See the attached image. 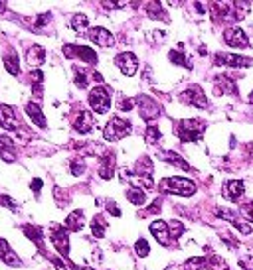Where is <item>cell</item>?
<instances>
[{
	"label": "cell",
	"instance_id": "cell-35",
	"mask_svg": "<svg viewBox=\"0 0 253 270\" xmlns=\"http://www.w3.org/2000/svg\"><path fill=\"white\" fill-rule=\"evenodd\" d=\"M241 211H243V215H245V219L253 223V201H249V203H245V205L241 207Z\"/></svg>",
	"mask_w": 253,
	"mask_h": 270
},
{
	"label": "cell",
	"instance_id": "cell-45",
	"mask_svg": "<svg viewBox=\"0 0 253 270\" xmlns=\"http://www.w3.org/2000/svg\"><path fill=\"white\" fill-rule=\"evenodd\" d=\"M83 270H93V268H89V266H85V268H83Z\"/></svg>",
	"mask_w": 253,
	"mask_h": 270
},
{
	"label": "cell",
	"instance_id": "cell-11",
	"mask_svg": "<svg viewBox=\"0 0 253 270\" xmlns=\"http://www.w3.org/2000/svg\"><path fill=\"white\" fill-rule=\"evenodd\" d=\"M224 40L230 47H239V49H245L249 45V40L245 36V32L241 28H228L226 34H224Z\"/></svg>",
	"mask_w": 253,
	"mask_h": 270
},
{
	"label": "cell",
	"instance_id": "cell-41",
	"mask_svg": "<svg viewBox=\"0 0 253 270\" xmlns=\"http://www.w3.org/2000/svg\"><path fill=\"white\" fill-rule=\"evenodd\" d=\"M161 205H162V199H155V203L146 209V213H157V211H161Z\"/></svg>",
	"mask_w": 253,
	"mask_h": 270
},
{
	"label": "cell",
	"instance_id": "cell-25",
	"mask_svg": "<svg viewBox=\"0 0 253 270\" xmlns=\"http://www.w3.org/2000/svg\"><path fill=\"white\" fill-rule=\"evenodd\" d=\"M22 231L26 233V237L28 239H32L40 249L44 247V233H42V229L40 227H36V225H24L22 227Z\"/></svg>",
	"mask_w": 253,
	"mask_h": 270
},
{
	"label": "cell",
	"instance_id": "cell-33",
	"mask_svg": "<svg viewBox=\"0 0 253 270\" xmlns=\"http://www.w3.org/2000/svg\"><path fill=\"white\" fill-rule=\"evenodd\" d=\"M83 172H85V164H83L81 160H73L71 162V174L73 176H81Z\"/></svg>",
	"mask_w": 253,
	"mask_h": 270
},
{
	"label": "cell",
	"instance_id": "cell-2",
	"mask_svg": "<svg viewBox=\"0 0 253 270\" xmlns=\"http://www.w3.org/2000/svg\"><path fill=\"white\" fill-rule=\"evenodd\" d=\"M131 130L133 128H131L129 121H125L121 117H111L109 123L105 125V128H103V138L109 140V142H115V140H121L125 136H129Z\"/></svg>",
	"mask_w": 253,
	"mask_h": 270
},
{
	"label": "cell",
	"instance_id": "cell-3",
	"mask_svg": "<svg viewBox=\"0 0 253 270\" xmlns=\"http://www.w3.org/2000/svg\"><path fill=\"white\" fill-rule=\"evenodd\" d=\"M89 104H91V109L99 115H103L109 111V106H111V93L105 85H99V87H93L89 91Z\"/></svg>",
	"mask_w": 253,
	"mask_h": 270
},
{
	"label": "cell",
	"instance_id": "cell-22",
	"mask_svg": "<svg viewBox=\"0 0 253 270\" xmlns=\"http://www.w3.org/2000/svg\"><path fill=\"white\" fill-rule=\"evenodd\" d=\"M81 227H83V211H73L66 219V229L77 233V231H81Z\"/></svg>",
	"mask_w": 253,
	"mask_h": 270
},
{
	"label": "cell",
	"instance_id": "cell-1",
	"mask_svg": "<svg viewBox=\"0 0 253 270\" xmlns=\"http://www.w3.org/2000/svg\"><path fill=\"white\" fill-rule=\"evenodd\" d=\"M161 191L190 197L196 193V184L192 180H186V178H164L161 182Z\"/></svg>",
	"mask_w": 253,
	"mask_h": 270
},
{
	"label": "cell",
	"instance_id": "cell-15",
	"mask_svg": "<svg viewBox=\"0 0 253 270\" xmlns=\"http://www.w3.org/2000/svg\"><path fill=\"white\" fill-rule=\"evenodd\" d=\"M115 174V154L105 152L99 160V176L103 180H111Z\"/></svg>",
	"mask_w": 253,
	"mask_h": 270
},
{
	"label": "cell",
	"instance_id": "cell-44",
	"mask_svg": "<svg viewBox=\"0 0 253 270\" xmlns=\"http://www.w3.org/2000/svg\"><path fill=\"white\" fill-rule=\"evenodd\" d=\"M247 101H249V103H251V104H253V93H251V95H249V97H247Z\"/></svg>",
	"mask_w": 253,
	"mask_h": 270
},
{
	"label": "cell",
	"instance_id": "cell-39",
	"mask_svg": "<svg viewBox=\"0 0 253 270\" xmlns=\"http://www.w3.org/2000/svg\"><path fill=\"white\" fill-rule=\"evenodd\" d=\"M107 211H109V213H113L115 217H121V209L117 207V203H115V201H109V203H107Z\"/></svg>",
	"mask_w": 253,
	"mask_h": 270
},
{
	"label": "cell",
	"instance_id": "cell-31",
	"mask_svg": "<svg viewBox=\"0 0 253 270\" xmlns=\"http://www.w3.org/2000/svg\"><path fill=\"white\" fill-rule=\"evenodd\" d=\"M135 252H137L138 256H148V252H150L148 243H146L144 239H138V241L135 243Z\"/></svg>",
	"mask_w": 253,
	"mask_h": 270
},
{
	"label": "cell",
	"instance_id": "cell-19",
	"mask_svg": "<svg viewBox=\"0 0 253 270\" xmlns=\"http://www.w3.org/2000/svg\"><path fill=\"white\" fill-rule=\"evenodd\" d=\"M28 63H30V67H40L44 62H46V49L42 47V45H32L30 49H28Z\"/></svg>",
	"mask_w": 253,
	"mask_h": 270
},
{
	"label": "cell",
	"instance_id": "cell-42",
	"mask_svg": "<svg viewBox=\"0 0 253 270\" xmlns=\"http://www.w3.org/2000/svg\"><path fill=\"white\" fill-rule=\"evenodd\" d=\"M105 8H125L127 4L125 2H103Z\"/></svg>",
	"mask_w": 253,
	"mask_h": 270
},
{
	"label": "cell",
	"instance_id": "cell-9",
	"mask_svg": "<svg viewBox=\"0 0 253 270\" xmlns=\"http://www.w3.org/2000/svg\"><path fill=\"white\" fill-rule=\"evenodd\" d=\"M137 103H138V109H140V117L144 121H153V119H157L161 115V106L150 97L140 95V97H137Z\"/></svg>",
	"mask_w": 253,
	"mask_h": 270
},
{
	"label": "cell",
	"instance_id": "cell-16",
	"mask_svg": "<svg viewBox=\"0 0 253 270\" xmlns=\"http://www.w3.org/2000/svg\"><path fill=\"white\" fill-rule=\"evenodd\" d=\"M0 258H2V262L8 266H16V268L22 266V260L16 256V252L10 249V245L4 239H0Z\"/></svg>",
	"mask_w": 253,
	"mask_h": 270
},
{
	"label": "cell",
	"instance_id": "cell-21",
	"mask_svg": "<svg viewBox=\"0 0 253 270\" xmlns=\"http://www.w3.org/2000/svg\"><path fill=\"white\" fill-rule=\"evenodd\" d=\"M105 231H107V221L103 219V215H95L93 221H91V233H93V237L103 239Z\"/></svg>",
	"mask_w": 253,
	"mask_h": 270
},
{
	"label": "cell",
	"instance_id": "cell-27",
	"mask_svg": "<svg viewBox=\"0 0 253 270\" xmlns=\"http://www.w3.org/2000/svg\"><path fill=\"white\" fill-rule=\"evenodd\" d=\"M127 199L135 205H142L146 201V193L140 189V187H129L127 189Z\"/></svg>",
	"mask_w": 253,
	"mask_h": 270
},
{
	"label": "cell",
	"instance_id": "cell-40",
	"mask_svg": "<svg viewBox=\"0 0 253 270\" xmlns=\"http://www.w3.org/2000/svg\"><path fill=\"white\" fill-rule=\"evenodd\" d=\"M119 109H121V111H131V109H133V101H131V99H121Z\"/></svg>",
	"mask_w": 253,
	"mask_h": 270
},
{
	"label": "cell",
	"instance_id": "cell-4",
	"mask_svg": "<svg viewBox=\"0 0 253 270\" xmlns=\"http://www.w3.org/2000/svg\"><path fill=\"white\" fill-rule=\"evenodd\" d=\"M49 239H52V245L54 249L62 254V256H68L69 254V239H68V229L66 225H60V223H52L49 225Z\"/></svg>",
	"mask_w": 253,
	"mask_h": 270
},
{
	"label": "cell",
	"instance_id": "cell-18",
	"mask_svg": "<svg viewBox=\"0 0 253 270\" xmlns=\"http://www.w3.org/2000/svg\"><path fill=\"white\" fill-rule=\"evenodd\" d=\"M243 191H245V184L239 182V180H231V182H228L224 186V197L226 199H231V201L239 199L243 195Z\"/></svg>",
	"mask_w": 253,
	"mask_h": 270
},
{
	"label": "cell",
	"instance_id": "cell-10",
	"mask_svg": "<svg viewBox=\"0 0 253 270\" xmlns=\"http://www.w3.org/2000/svg\"><path fill=\"white\" fill-rule=\"evenodd\" d=\"M0 126L4 130H18V115L10 104H0Z\"/></svg>",
	"mask_w": 253,
	"mask_h": 270
},
{
	"label": "cell",
	"instance_id": "cell-38",
	"mask_svg": "<svg viewBox=\"0 0 253 270\" xmlns=\"http://www.w3.org/2000/svg\"><path fill=\"white\" fill-rule=\"evenodd\" d=\"M233 227H235V229H239L243 235H249V233H251V227H249L247 223H243V221H237V223H233Z\"/></svg>",
	"mask_w": 253,
	"mask_h": 270
},
{
	"label": "cell",
	"instance_id": "cell-12",
	"mask_svg": "<svg viewBox=\"0 0 253 270\" xmlns=\"http://www.w3.org/2000/svg\"><path fill=\"white\" fill-rule=\"evenodd\" d=\"M89 40L95 42V43L101 45V47H111V45H115L113 34H111L107 28H101V26L89 30Z\"/></svg>",
	"mask_w": 253,
	"mask_h": 270
},
{
	"label": "cell",
	"instance_id": "cell-17",
	"mask_svg": "<svg viewBox=\"0 0 253 270\" xmlns=\"http://www.w3.org/2000/svg\"><path fill=\"white\" fill-rule=\"evenodd\" d=\"M93 126H95V119H93V115H91L89 111L79 113V117H77V119H75V123H73V128H75L77 132H81V134L91 132V130H93Z\"/></svg>",
	"mask_w": 253,
	"mask_h": 270
},
{
	"label": "cell",
	"instance_id": "cell-7",
	"mask_svg": "<svg viewBox=\"0 0 253 270\" xmlns=\"http://www.w3.org/2000/svg\"><path fill=\"white\" fill-rule=\"evenodd\" d=\"M115 65L121 69L123 75L131 77V75H135L137 69H138V60H137L135 53H131V51H123V53H119V56L115 58Z\"/></svg>",
	"mask_w": 253,
	"mask_h": 270
},
{
	"label": "cell",
	"instance_id": "cell-5",
	"mask_svg": "<svg viewBox=\"0 0 253 270\" xmlns=\"http://www.w3.org/2000/svg\"><path fill=\"white\" fill-rule=\"evenodd\" d=\"M206 128V123L204 121H198V119H192V121H182L178 125V136L182 142H190V140H198L202 136Z\"/></svg>",
	"mask_w": 253,
	"mask_h": 270
},
{
	"label": "cell",
	"instance_id": "cell-32",
	"mask_svg": "<svg viewBox=\"0 0 253 270\" xmlns=\"http://www.w3.org/2000/svg\"><path fill=\"white\" fill-rule=\"evenodd\" d=\"M168 227H170V237H174V239H178L184 233V225L180 221H170Z\"/></svg>",
	"mask_w": 253,
	"mask_h": 270
},
{
	"label": "cell",
	"instance_id": "cell-23",
	"mask_svg": "<svg viewBox=\"0 0 253 270\" xmlns=\"http://www.w3.org/2000/svg\"><path fill=\"white\" fill-rule=\"evenodd\" d=\"M162 158L168 162V164H172V166H176V168H182V170H186V172H190V170H192L188 162H186L180 154H176V152H164V154H162Z\"/></svg>",
	"mask_w": 253,
	"mask_h": 270
},
{
	"label": "cell",
	"instance_id": "cell-6",
	"mask_svg": "<svg viewBox=\"0 0 253 270\" xmlns=\"http://www.w3.org/2000/svg\"><path fill=\"white\" fill-rule=\"evenodd\" d=\"M64 56L66 58H69V60H75V58H79L81 62H85V63H97V53L91 49V47H87V45H73V43H69V45H64Z\"/></svg>",
	"mask_w": 253,
	"mask_h": 270
},
{
	"label": "cell",
	"instance_id": "cell-20",
	"mask_svg": "<svg viewBox=\"0 0 253 270\" xmlns=\"http://www.w3.org/2000/svg\"><path fill=\"white\" fill-rule=\"evenodd\" d=\"M26 115L32 119V123H36V126L46 128V117H44L42 109H40L36 103H28V104H26Z\"/></svg>",
	"mask_w": 253,
	"mask_h": 270
},
{
	"label": "cell",
	"instance_id": "cell-8",
	"mask_svg": "<svg viewBox=\"0 0 253 270\" xmlns=\"http://www.w3.org/2000/svg\"><path fill=\"white\" fill-rule=\"evenodd\" d=\"M180 99H182L184 103L196 106V109H206V106H208V99H206L204 91H202L198 85H192L188 91H184V93L180 95Z\"/></svg>",
	"mask_w": 253,
	"mask_h": 270
},
{
	"label": "cell",
	"instance_id": "cell-24",
	"mask_svg": "<svg viewBox=\"0 0 253 270\" xmlns=\"http://www.w3.org/2000/svg\"><path fill=\"white\" fill-rule=\"evenodd\" d=\"M4 67L10 75H18L20 73V65H18V53L14 49H10L4 56Z\"/></svg>",
	"mask_w": 253,
	"mask_h": 270
},
{
	"label": "cell",
	"instance_id": "cell-36",
	"mask_svg": "<svg viewBox=\"0 0 253 270\" xmlns=\"http://www.w3.org/2000/svg\"><path fill=\"white\" fill-rule=\"evenodd\" d=\"M239 264H241L243 270H253V256H243L239 260Z\"/></svg>",
	"mask_w": 253,
	"mask_h": 270
},
{
	"label": "cell",
	"instance_id": "cell-28",
	"mask_svg": "<svg viewBox=\"0 0 253 270\" xmlns=\"http://www.w3.org/2000/svg\"><path fill=\"white\" fill-rule=\"evenodd\" d=\"M87 16L85 14H75L73 18H71V28L73 30H83V28H87Z\"/></svg>",
	"mask_w": 253,
	"mask_h": 270
},
{
	"label": "cell",
	"instance_id": "cell-37",
	"mask_svg": "<svg viewBox=\"0 0 253 270\" xmlns=\"http://www.w3.org/2000/svg\"><path fill=\"white\" fill-rule=\"evenodd\" d=\"M75 85L81 87V89H85L87 87V75L85 73H77L75 75Z\"/></svg>",
	"mask_w": 253,
	"mask_h": 270
},
{
	"label": "cell",
	"instance_id": "cell-43",
	"mask_svg": "<svg viewBox=\"0 0 253 270\" xmlns=\"http://www.w3.org/2000/svg\"><path fill=\"white\" fill-rule=\"evenodd\" d=\"M30 187H32V189H34V191L38 193V191L42 189V180H40V178H36V180H32V186H30Z\"/></svg>",
	"mask_w": 253,
	"mask_h": 270
},
{
	"label": "cell",
	"instance_id": "cell-34",
	"mask_svg": "<svg viewBox=\"0 0 253 270\" xmlns=\"http://www.w3.org/2000/svg\"><path fill=\"white\" fill-rule=\"evenodd\" d=\"M0 205H6V207H10L12 211H16V209H18L16 201H14L12 197H8V195H0Z\"/></svg>",
	"mask_w": 253,
	"mask_h": 270
},
{
	"label": "cell",
	"instance_id": "cell-30",
	"mask_svg": "<svg viewBox=\"0 0 253 270\" xmlns=\"http://www.w3.org/2000/svg\"><path fill=\"white\" fill-rule=\"evenodd\" d=\"M144 138H146V142H148V144H155V142L161 138V130H159L157 126H148V128H146Z\"/></svg>",
	"mask_w": 253,
	"mask_h": 270
},
{
	"label": "cell",
	"instance_id": "cell-13",
	"mask_svg": "<svg viewBox=\"0 0 253 270\" xmlns=\"http://www.w3.org/2000/svg\"><path fill=\"white\" fill-rule=\"evenodd\" d=\"M214 63L216 65H230V67H247V65H251V60L241 58V56H233V53H216Z\"/></svg>",
	"mask_w": 253,
	"mask_h": 270
},
{
	"label": "cell",
	"instance_id": "cell-26",
	"mask_svg": "<svg viewBox=\"0 0 253 270\" xmlns=\"http://www.w3.org/2000/svg\"><path fill=\"white\" fill-rule=\"evenodd\" d=\"M186 270H210V262L204 256H194L184 264Z\"/></svg>",
	"mask_w": 253,
	"mask_h": 270
},
{
	"label": "cell",
	"instance_id": "cell-29",
	"mask_svg": "<svg viewBox=\"0 0 253 270\" xmlns=\"http://www.w3.org/2000/svg\"><path fill=\"white\" fill-rule=\"evenodd\" d=\"M170 60H172V63H176V65H184V67H192V63L190 62H186V58L182 56L180 51H170Z\"/></svg>",
	"mask_w": 253,
	"mask_h": 270
},
{
	"label": "cell",
	"instance_id": "cell-14",
	"mask_svg": "<svg viewBox=\"0 0 253 270\" xmlns=\"http://www.w3.org/2000/svg\"><path fill=\"white\" fill-rule=\"evenodd\" d=\"M150 233H153V237H155L162 247L170 245V227H168L166 221H162V219L153 221V223H150Z\"/></svg>",
	"mask_w": 253,
	"mask_h": 270
}]
</instances>
